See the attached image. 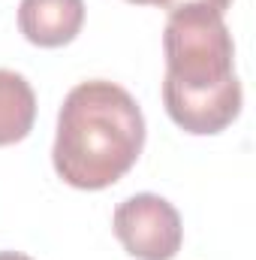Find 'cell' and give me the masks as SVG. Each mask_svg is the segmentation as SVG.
I'll use <instances>...</instances> for the list:
<instances>
[{
  "instance_id": "cell-1",
  "label": "cell",
  "mask_w": 256,
  "mask_h": 260,
  "mask_svg": "<svg viewBox=\"0 0 256 260\" xmlns=\"http://www.w3.org/2000/svg\"><path fill=\"white\" fill-rule=\"evenodd\" d=\"M145 118L139 103L115 82H81L66 94L52 160L58 176L78 191L115 185L139 160Z\"/></svg>"
},
{
  "instance_id": "cell-2",
  "label": "cell",
  "mask_w": 256,
  "mask_h": 260,
  "mask_svg": "<svg viewBox=\"0 0 256 260\" xmlns=\"http://www.w3.org/2000/svg\"><path fill=\"white\" fill-rule=\"evenodd\" d=\"M166 82L181 91H214L235 79V46L220 12L184 3L169 9L163 30Z\"/></svg>"
},
{
  "instance_id": "cell-3",
  "label": "cell",
  "mask_w": 256,
  "mask_h": 260,
  "mask_svg": "<svg viewBox=\"0 0 256 260\" xmlns=\"http://www.w3.org/2000/svg\"><path fill=\"white\" fill-rule=\"evenodd\" d=\"M115 236L136 260H172L181 248V215L157 194H136L115 209Z\"/></svg>"
},
{
  "instance_id": "cell-4",
  "label": "cell",
  "mask_w": 256,
  "mask_h": 260,
  "mask_svg": "<svg viewBox=\"0 0 256 260\" xmlns=\"http://www.w3.org/2000/svg\"><path fill=\"white\" fill-rule=\"evenodd\" d=\"M163 100L169 118L187 133L208 136L226 130L241 112V82L238 76L214 91H181L163 82Z\"/></svg>"
},
{
  "instance_id": "cell-5",
  "label": "cell",
  "mask_w": 256,
  "mask_h": 260,
  "mask_svg": "<svg viewBox=\"0 0 256 260\" xmlns=\"http://www.w3.org/2000/svg\"><path fill=\"white\" fill-rule=\"evenodd\" d=\"M84 24V0H21L18 27L24 40L42 49H58L78 37Z\"/></svg>"
},
{
  "instance_id": "cell-6",
  "label": "cell",
  "mask_w": 256,
  "mask_h": 260,
  "mask_svg": "<svg viewBox=\"0 0 256 260\" xmlns=\"http://www.w3.org/2000/svg\"><path fill=\"white\" fill-rule=\"evenodd\" d=\"M36 118V94L21 73L0 70V145L21 142Z\"/></svg>"
},
{
  "instance_id": "cell-7",
  "label": "cell",
  "mask_w": 256,
  "mask_h": 260,
  "mask_svg": "<svg viewBox=\"0 0 256 260\" xmlns=\"http://www.w3.org/2000/svg\"><path fill=\"white\" fill-rule=\"evenodd\" d=\"M130 3H139V6H163V9H175V6H184L190 0H130Z\"/></svg>"
},
{
  "instance_id": "cell-8",
  "label": "cell",
  "mask_w": 256,
  "mask_h": 260,
  "mask_svg": "<svg viewBox=\"0 0 256 260\" xmlns=\"http://www.w3.org/2000/svg\"><path fill=\"white\" fill-rule=\"evenodd\" d=\"M0 260H33L27 254H18V251H0Z\"/></svg>"
}]
</instances>
